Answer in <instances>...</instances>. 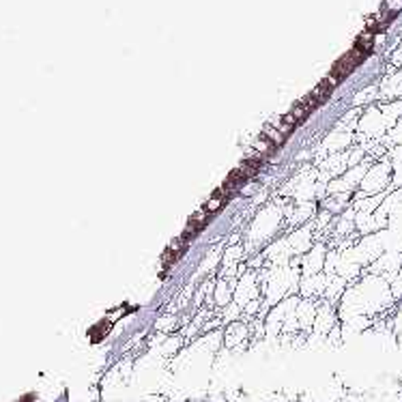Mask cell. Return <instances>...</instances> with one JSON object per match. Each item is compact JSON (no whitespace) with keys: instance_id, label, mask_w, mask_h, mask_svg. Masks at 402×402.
<instances>
[{"instance_id":"7a4b0ae2","label":"cell","mask_w":402,"mask_h":402,"mask_svg":"<svg viewBox=\"0 0 402 402\" xmlns=\"http://www.w3.org/2000/svg\"><path fill=\"white\" fill-rule=\"evenodd\" d=\"M207 222H209V213L207 211H200V213H194L191 215V220H189V224H187V229H185V233L181 235L185 241H189V239H194L204 226H207Z\"/></svg>"},{"instance_id":"8992f818","label":"cell","mask_w":402,"mask_h":402,"mask_svg":"<svg viewBox=\"0 0 402 402\" xmlns=\"http://www.w3.org/2000/svg\"><path fill=\"white\" fill-rule=\"evenodd\" d=\"M263 138H267L269 140V142L277 149L279 145H282L284 142V140H286V136H282V134H279L275 127H265V131H263Z\"/></svg>"},{"instance_id":"6da1fadb","label":"cell","mask_w":402,"mask_h":402,"mask_svg":"<svg viewBox=\"0 0 402 402\" xmlns=\"http://www.w3.org/2000/svg\"><path fill=\"white\" fill-rule=\"evenodd\" d=\"M363 59H366L363 52H359L357 47H353L351 52H346V54H344V56H342V59L334 65V69H331V74H329V76L340 82V80H344L348 74H351L353 69H355V67H357Z\"/></svg>"},{"instance_id":"52a82bcc","label":"cell","mask_w":402,"mask_h":402,"mask_svg":"<svg viewBox=\"0 0 402 402\" xmlns=\"http://www.w3.org/2000/svg\"><path fill=\"white\" fill-rule=\"evenodd\" d=\"M108 329H110V325H108V323H101L99 327H95V329L91 331V338H93V342H99V340H103V336L108 334Z\"/></svg>"},{"instance_id":"ba28073f","label":"cell","mask_w":402,"mask_h":402,"mask_svg":"<svg viewBox=\"0 0 402 402\" xmlns=\"http://www.w3.org/2000/svg\"><path fill=\"white\" fill-rule=\"evenodd\" d=\"M385 7H388L392 13H396V11L402 9V0H385Z\"/></svg>"},{"instance_id":"3957f363","label":"cell","mask_w":402,"mask_h":402,"mask_svg":"<svg viewBox=\"0 0 402 402\" xmlns=\"http://www.w3.org/2000/svg\"><path fill=\"white\" fill-rule=\"evenodd\" d=\"M229 194H226V191L222 189V187H218L213 194H211V198L207 200V204H204V211L207 213H215V211H222L224 209V204L229 202Z\"/></svg>"},{"instance_id":"5b68a950","label":"cell","mask_w":402,"mask_h":402,"mask_svg":"<svg viewBox=\"0 0 402 402\" xmlns=\"http://www.w3.org/2000/svg\"><path fill=\"white\" fill-rule=\"evenodd\" d=\"M372 45H374V32L372 30H366L363 34H359L357 43H355V47L359 52H363V54H368V52L372 50Z\"/></svg>"},{"instance_id":"277c9868","label":"cell","mask_w":402,"mask_h":402,"mask_svg":"<svg viewBox=\"0 0 402 402\" xmlns=\"http://www.w3.org/2000/svg\"><path fill=\"white\" fill-rule=\"evenodd\" d=\"M310 112H312V110H310V108L306 106V101L302 99L299 103H295V106L290 108V112H288L286 116H288V118L293 120V123H295V125H299V123H304V120L308 118V114H310Z\"/></svg>"}]
</instances>
